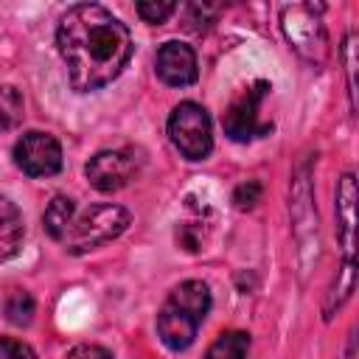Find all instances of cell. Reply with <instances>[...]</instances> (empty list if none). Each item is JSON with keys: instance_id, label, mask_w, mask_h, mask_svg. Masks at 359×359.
Returning <instances> with one entry per match:
<instances>
[{"instance_id": "8992f818", "label": "cell", "mask_w": 359, "mask_h": 359, "mask_svg": "<svg viewBox=\"0 0 359 359\" xmlns=\"http://www.w3.org/2000/svg\"><path fill=\"white\" fill-rule=\"evenodd\" d=\"M269 90H272V84L264 81V79H258V81L247 84V87L230 101V107L224 109V118H222L224 135H227L230 140L247 143V140L261 137V135H266V132L272 129V123L261 118V104H264V98L269 95Z\"/></svg>"}, {"instance_id": "6da1fadb", "label": "cell", "mask_w": 359, "mask_h": 359, "mask_svg": "<svg viewBox=\"0 0 359 359\" xmlns=\"http://www.w3.org/2000/svg\"><path fill=\"white\" fill-rule=\"evenodd\" d=\"M56 48L76 93H95L107 87L132 59L129 28L98 3H76L62 14Z\"/></svg>"}, {"instance_id": "5bb4252c", "label": "cell", "mask_w": 359, "mask_h": 359, "mask_svg": "<svg viewBox=\"0 0 359 359\" xmlns=\"http://www.w3.org/2000/svg\"><path fill=\"white\" fill-rule=\"evenodd\" d=\"M3 311H6V320L14 323V325H28L31 317H34V297L22 289H14L6 300H3Z\"/></svg>"}, {"instance_id": "7c38bea8", "label": "cell", "mask_w": 359, "mask_h": 359, "mask_svg": "<svg viewBox=\"0 0 359 359\" xmlns=\"http://www.w3.org/2000/svg\"><path fill=\"white\" fill-rule=\"evenodd\" d=\"M73 216H76V202H73L70 196H62V194H59V196H53L50 205L45 208L42 224H45V230H48L50 238L62 241L65 233H67V227H70V222H73Z\"/></svg>"}, {"instance_id": "3957f363", "label": "cell", "mask_w": 359, "mask_h": 359, "mask_svg": "<svg viewBox=\"0 0 359 359\" xmlns=\"http://www.w3.org/2000/svg\"><path fill=\"white\" fill-rule=\"evenodd\" d=\"M129 227V210L121 205H93L84 213L73 216L62 244L67 252H90L112 238H118Z\"/></svg>"}, {"instance_id": "30bf717a", "label": "cell", "mask_w": 359, "mask_h": 359, "mask_svg": "<svg viewBox=\"0 0 359 359\" xmlns=\"http://www.w3.org/2000/svg\"><path fill=\"white\" fill-rule=\"evenodd\" d=\"M353 233H356V182L353 174H342L337 185V238L345 261L353 264Z\"/></svg>"}, {"instance_id": "4fadbf2b", "label": "cell", "mask_w": 359, "mask_h": 359, "mask_svg": "<svg viewBox=\"0 0 359 359\" xmlns=\"http://www.w3.org/2000/svg\"><path fill=\"white\" fill-rule=\"evenodd\" d=\"M250 351V334L244 331H224L208 348L205 359H244Z\"/></svg>"}, {"instance_id": "5b68a950", "label": "cell", "mask_w": 359, "mask_h": 359, "mask_svg": "<svg viewBox=\"0 0 359 359\" xmlns=\"http://www.w3.org/2000/svg\"><path fill=\"white\" fill-rule=\"evenodd\" d=\"M168 137L185 160H205L213 149V126L205 107L182 101L168 115Z\"/></svg>"}, {"instance_id": "d6986e66", "label": "cell", "mask_w": 359, "mask_h": 359, "mask_svg": "<svg viewBox=\"0 0 359 359\" xmlns=\"http://www.w3.org/2000/svg\"><path fill=\"white\" fill-rule=\"evenodd\" d=\"M65 359H112V353L101 345H76L65 353Z\"/></svg>"}, {"instance_id": "e0dca14e", "label": "cell", "mask_w": 359, "mask_h": 359, "mask_svg": "<svg viewBox=\"0 0 359 359\" xmlns=\"http://www.w3.org/2000/svg\"><path fill=\"white\" fill-rule=\"evenodd\" d=\"M258 196H261V182L247 180V182H241V185L236 188L233 202H236V208H238V210H250V208L258 202Z\"/></svg>"}, {"instance_id": "9a60e30c", "label": "cell", "mask_w": 359, "mask_h": 359, "mask_svg": "<svg viewBox=\"0 0 359 359\" xmlns=\"http://www.w3.org/2000/svg\"><path fill=\"white\" fill-rule=\"evenodd\" d=\"M22 95L17 87H0V132L17 126L22 121Z\"/></svg>"}, {"instance_id": "ac0fdd59", "label": "cell", "mask_w": 359, "mask_h": 359, "mask_svg": "<svg viewBox=\"0 0 359 359\" xmlns=\"http://www.w3.org/2000/svg\"><path fill=\"white\" fill-rule=\"evenodd\" d=\"M0 359H36V353L31 351V345L11 339V337H0Z\"/></svg>"}, {"instance_id": "277c9868", "label": "cell", "mask_w": 359, "mask_h": 359, "mask_svg": "<svg viewBox=\"0 0 359 359\" xmlns=\"http://www.w3.org/2000/svg\"><path fill=\"white\" fill-rule=\"evenodd\" d=\"M280 28L292 45V50L306 59L314 67H323L328 59V34L320 17L314 14V6L294 3L280 8Z\"/></svg>"}, {"instance_id": "ba28073f", "label": "cell", "mask_w": 359, "mask_h": 359, "mask_svg": "<svg viewBox=\"0 0 359 359\" xmlns=\"http://www.w3.org/2000/svg\"><path fill=\"white\" fill-rule=\"evenodd\" d=\"M84 174H87L93 188H98L104 194H112V191H121L132 180L135 157L129 151H98V154L90 157Z\"/></svg>"}, {"instance_id": "9c48e42d", "label": "cell", "mask_w": 359, "mask_h": 359, "mask_svg": "<svg viewBox=\"0 0 359 359\" xmlns=\"http://www.w3.org/2000/svg\"><path fill=\"white\" fill-rule=\"evenodd\" d=\"M154 70L160 76V81H165L168 87H188L196 81V53L191 45L185 42H165L160 45L157 56H154Z\"/></svg>"}, {"instance_id": "7a4b0ae2", "label": "cell", "mask_w": 359, "mask_h": 359, "mask_svg": "<svg viewBox=\"0 0 359 359\" xmlns=\"http://www.w3.org/2000/svg\"><path fill=\"white\" fill-rule=\"evenodd\" d=\"M210 311V289L202 280H182L157 311V337L165 348L182 351L194 342L205 314Z\"/></svg>"}, {"instance_id": "2e32d148", "label": "cell", "mask_w": 359, "mask_h": 359, "mask_svg": "<svg viewBox=\"0 0 359 359\" xmlns=\"http://www.w3.org/2000/svg\"><path fill=\"white\" fill-rule=\"evenodd\" d=\"M177 11V3H171V0H154V3H137V14H140V20L143 22H151V25H160V22H165L171 14Z\"/></svg>"}, {"instance_id": "52a82bcc", "label": "cell", "mask_w": 359, "mask_h": 359, "mask_svg": "<svg viewBox=\"0 0 359 359\" xmlns=\"http://www.w3.org/2000/svg\"><path fill=\"white\" fill-rule=\"evenodd\" d=\"M14 163L28 177H53L62 171V146L48 132H25L14 143Z\"/></svg>"}, {"instance_id": "8fae6325", "label": "cell", "mask_w": 359, "mask_h": 359, "mask_svg": "<svg viewBox=\"0 0 359 359\" xmlns=\"http://www.w3.org/2000/svg\"><path fill=\"white\" fill-rule=\"evenodd\" d=\"M22 244V216L8 196H0V261L11 258Z\"/></svg>"}]
</instances>
